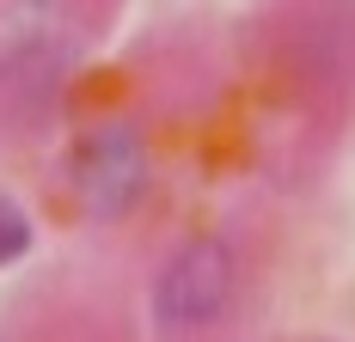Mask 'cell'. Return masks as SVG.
Instances as JSON below:
<instances>
[{
    "mask_svg": "<svg viewBox=\"0 0 355 342\" xmlns=\"http://www.w3.org/2000/svg\"><path fill=\"white\" fill-rule=\"evenodd\" d=\"M233 300V251L227 239H190L172 263L159 269V287H153V306L172 330H202L214 324Z\"/></svg>",
    "mask_w": 355,
    "mask_h": 342,
    "instance_id": "7a4b0ae2",
    "label": "cell"
},
{
    "mask_svg": "<svg viewBox=\"0 0 355 342\" xmlns=\"http://www.w3.org/2000/svg\"><path fill=\"white\" fill-rule=\"evenodd\" d=\"M31 6H37V0H31Z\"/></svg>",
    "mask_w": 355,
    "mask_h": 342,
    "instance_id": "277c9868",
    "label": "cell"
},
{
    "mask_svg": "<svg viewBox=\"0 0 355 342\" xmlns=\"http://www.w3.org/2000/svg\"><path fill=\"white\" fill-rule=\"evenodd\" d=\"M25 251H31V220H25V208L12 196H0V269L12 257H25Z\"/></svg>",
    "mask_w": 355,
    "mask_h": 342,
    "instance_id": "3957f363",
    "label": "cell"
},
{
    "mask_svg": "<svg viewBox=\"0 0 355 342\" xmlns=\"http://www.w3.org/2000/svg\"><path fill=\"white\" fill-rule=\"evenodd\" d=\"M68 177H73V196L86 202L92 220H116L141 202L147 190V147L129 123H105L73 147L68 159Z\"/></svg>",
    "mask_w": 355,
    "mask_h": 342,
    "instance_id": "6da1fadb",
    "label": "cell"
}]
</instances>
